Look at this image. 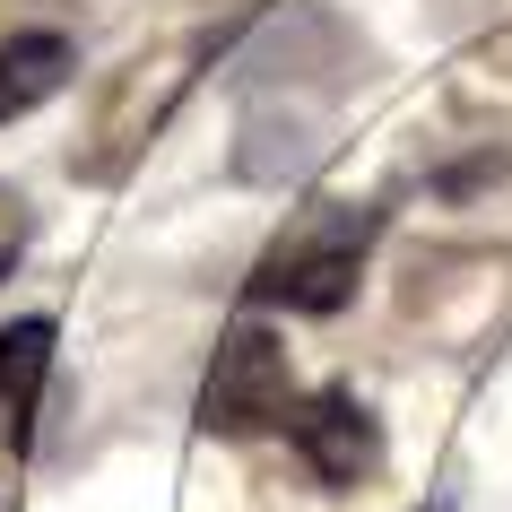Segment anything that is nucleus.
I'll list each match as a JSON object with an SVG mask.
<instances>
[{
	"mask_svg": "<svg viewBox=\"0 0 512 512\" xmlns=\"http://www.w3.org/2000/svg\"><path fill=\"white\" fill-rule=\"evenodd\" d=\"M374 235H382V209H365V200H313V209H296L270 235V252L243 278V296L270 304V313H339L356 296L365 261H374Z\"/></svg>",
	"mask_w": 512,
	"mask_h": 512,
	"instance_id": "obj_1",
	"label": "nucleus"
},
{
	"mask_svg": "<svg viewBox=\"0 0 512 512\" xmlns=\"http://www.w3.org/2000/svg\"><path fill=\"white\" fill-rule=\"evenodd\" d=\"M287 408H296V374H287V339L261 322H235L217 339L209 356V382H200V426L243 443V434H270L287 426Z\"/></svg>",
	"mask_w": 512,
	"mask_h": 512,
	"instance_id": "obj_2",
	"label": "nucleus"
},
{
	"mask_svg": "<svg viewBox=\"0 0 512 512\" xmlns=\"http://www.w3.org/2000/svg\"><path fill=\"white\" fill-rule=\"evenodd\" d=\"M287 443H296V460L313 469L322 486H365L382 469V426L374 408L356 400L348 382H322V391H304L296 408H287Z\"/></svg>",
	"mask_w": 512,
	"mask_h": 512,
	"instance_id": "obj_3",
	"label": "nucleus"
},
{
	"mask_svg": "<svg viewBox=\"0 0 512 512\" xmlns=\"http://www.w3.org/2000/svg\"><path fill=\"white\" fill-rule=\"evenodd\" d=\"M322 131L330 113L304 105V96H252L243 105V131H235V174L243 183H287L322 157Z\"/></svg>",
	"mask_w": 512,
	"mask_h": 512,
	"instance_id": "obj_4",
	"label": "nucleus"
},
{
	"mask_svg": "<svg viewBox=\"0 0 512 512\" xmlns=\"http://www.w3.org/2000/svg\"><path fill=\"white\" fill-rule=\"evenodd\" d=\"M79 70V44L61 27H18L0 35V122H27L35 105H53Z\"/></svg>",
	"mask_w": 512,
	"mask_h": 512,
	"instance_id": "obj_5",
	"label": "nucleus"
},
{
	"mask_svg": "<svg viewBox=\"0 0 512 512\" xmlns=\"http://www.w3.org/2000/svg\"><path fill=\"white\" fill-rule=\"evenodd\" d=\"M53 339L61 330L44 313H18V322L0 330V426L27 434L35 408H44V382H53Z\"/></svg>",
	"mask_w": 512,
	"mask_h": 512,
	"instance_id": "obj_6",
	"label": "nucleus"
},
{
	"mask_svg": "<svg viewBox=\"0 0 512 512\" xmlns=\"http://www.w3.org/2000/svg\"><path fill=\"white\" fill-rule=\"evenodd\" d=\"M18 252H27V200H18V191H0V278H9Z\"/></svg>",
	"mask_w": 512,
	"mask_h": 512,
	"instance_id": "obj_7",
	"label": "nucleus"
}]
</instances>
